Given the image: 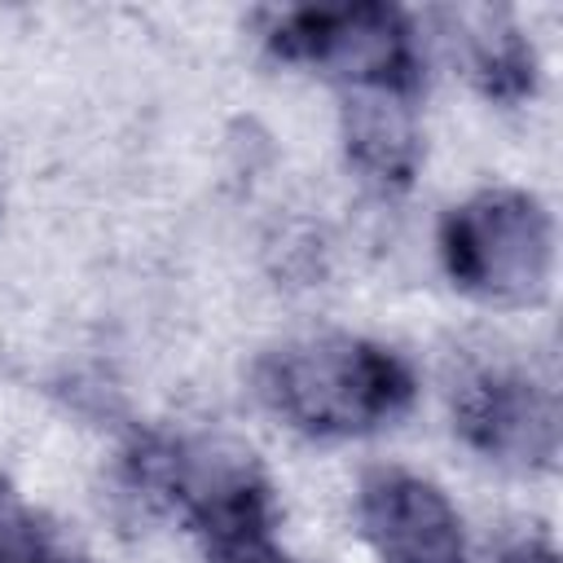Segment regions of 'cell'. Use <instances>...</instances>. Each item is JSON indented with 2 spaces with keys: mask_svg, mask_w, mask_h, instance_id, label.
Wrapping results in <instances>:
<instances>
[{
  "mask_svg": "<svg viewBox=\"0 0 563 563\" xmlns=\"http://www.w3.org/2000/svg\"><path fill=\"white\" fill-rule=\"evenodd\" d=\"M264 396L295 427L361 431L396 413L405 374L387 352L330 334L277 352L264 369Z\"/></svg>",
  "mask_w": 563,
  "mask_h": 563,
  "instance_id": "obj_1",
  "label": "cell"
},
{
  "mask_svg": "<svg viewBox=\"0 0 563 563\" xmlns=\"http://www.w3.org/2000/svg\"><path fill=\"white\" fill-rule=\"evenodd\" d=\"M453 277L497 303H528L550 282L554 233L537 198L493 189L471 198L444 233Z\"/></svg>",
  "mask_w": 563,
  "mask_h": 563,
  "instance_id": "obj_2",
  "label": "cell"
},
{
  "mask_svg": "<svg viewBox=\"0 0 563 563\" xmlns=\"http://www.w3.org/2000/svg\"><path fill=\"white\" fill-rule=\"evenodd\" d=\"M365 528L383 563H462L457 510L409 471H374L365 479Z\"/></svg>",
  "mask_w": 563,
  "mask_h": 563,
  "instance_id": "obj_3",
  "label": "cell"
},
{
  "mask_svg": "<svg viewBox=\"0 0 563 563\" xmlns=\"http://www.w3.org/2000/svg\"><path fill=\"white\" fill-rule=\"evenodd\" d=\"M457 413L466 431L497 457L537 462L554 449V400L523 374H475Z\"/></svg>",
  "mask_w": 563,
  "mask_h": 563,
  "instance_id": "obj_4",
  "label": "cell"
},
{
  "mask_svg": "<svg viewBox=\"0 0 563 563\" xmlns=\"http://www.w3.org/2000/svg\"><path fill=\"white\" fill-rule=\"evenodd\" d=\"M299 44L308 57L356 84H396L405 62V31L387 9H330L299 18Z\"/></svg>",
  "mask_w": 563,
  "mask_h": 563,
  "instance_id": "obj_5",
  "label": "cell"
},
{
  "mask_svg": "<svg viewBox=\"0 0 563 563\" xmlns=\"http://www.w3.org/2000/svg\"><path fill=\"white\" fill-rule=\"evenodd\" d=\"M343 132L352 158L378 180H405L418 154L413 110L396 84H356L347 92Z\"/></svg>",
  "mask_w": 563,
  "mask_h": 563,
  "instance_id": "obj_6",
  "label": "cell"
},
{
  "mask_svg": "<svg viewBox=\"0 0 563 563\" xmlns=\"http://www.w3.org/2000/svg\"><path fill=\"white\" fill-rule=\"evenodd\" d=\"M216 563H282V554L260 537V528H242V532H224L216 537Z\"/></svg>",
  "mask_w": 563,
  "mask_h": 563,
  "instance_id": "obj_7",
  "label": "cell"
},
{
  "mask_svg": "<svg viewBox=\"0 0 563 563\" xmlns=\"http://www.w3.org/2000/svg\"><path fill=\"white\" fill-rule=\"evenodd\" d=\"M501 563H554V554L541 550V545H519V550H510Z\"/></svg>",
  "mask_w": 563,
  "mask_h": 563,
  "instance_id": "obj_8",
  "label": "cell"
}]
</instances>
